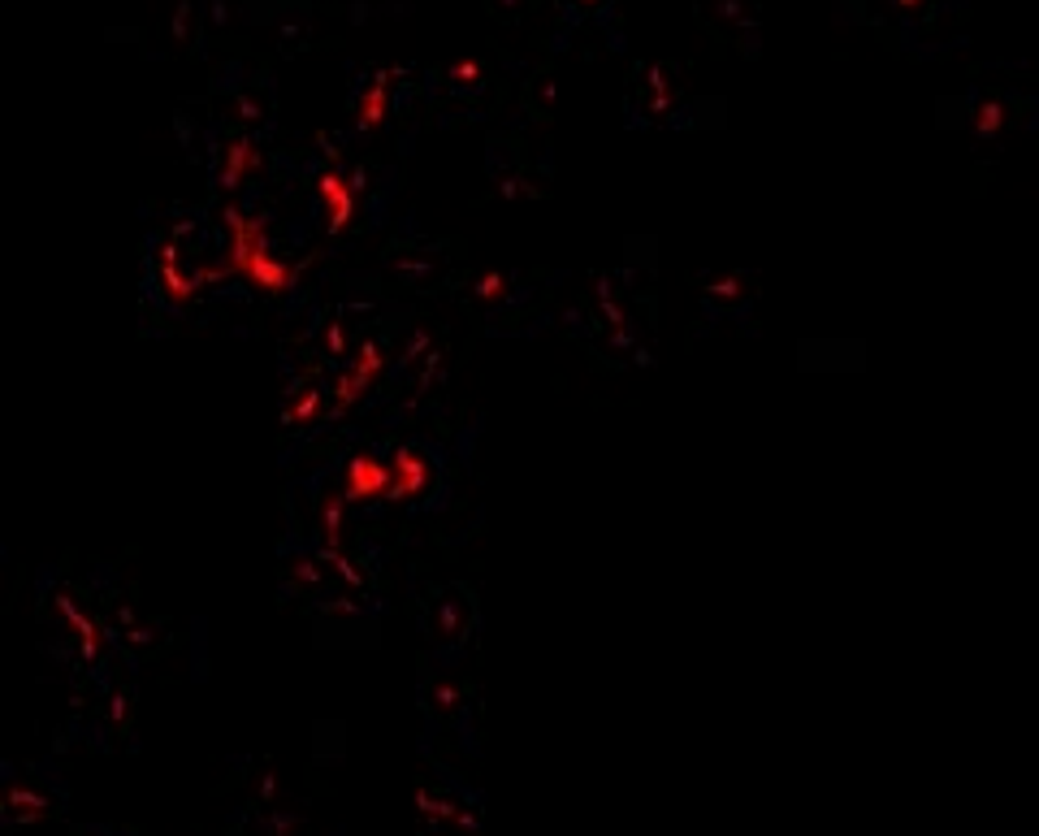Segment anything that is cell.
<instances>
[{"label": "cell", "mask_w": 1039, "mask_h": 836, "mask_svg": "<svg viewBox=\"0 0 1039 836\" xmlns=\"http://www.w3.org/2000/svg\"><path fill=\"white\" fill-rule=\"evenodd\" d=\"M226 269L243 273L260 291H286L295 282V269L265 252V226L243 213H230V265Z\"/></svg>", "instance_id": "obj_1"}, {"label": "cell", "mask_w": 1039, "mask_h": 836, "mask_svg": "<svg viewBox=\"0 0 1039 836\" xmlns=\"http://www.w3.org/2000/svg\"><path fill=\"white\" fill-rule=\"evenodd\" d=\"M394 486V473L390 464H381L377 455H355L347 464V499L351 503H368V499H381V494H390Z\"/></svg>", "instance_id": "obj_2"}, {"label": "cell", "mask_w": 1039, "mask_h": 836, "mask_svg": "<svg viewBox=\"0 0 1039 836\" xmlns=\"http://www.w3.org/2000/svg\"><path fill=\"white\" fill-rule=\"evenodd\" d=\"M390 473H394V486H390V499H412V494H420L425 490V481H429V464H425V455L420 451H399L390 460Z\"/></svg>", "instance_id": "obj_3"}, {"label": "cell", "mask_w": 1039, "mask_h": 836, "mask_svg": "<svg viewBox=\"0 0 1039 836\" xmlns=\"http://www.w3.org/2000/svg\"><path fill=\"white\" fill-rule=\"evenodd\" d=\"M317 195L325 200V208H330V226H334V230H338V226H347V217L355 213V200H351V187L334 174V169H330V174H321V178H317Z\"/></svg>", "instance_id": "obj_4"}, {"label": "cell", "mask_w": 1039, "mask_h": 836, "mask_svg": "<svg viewBox=\"0 0 1039 836\" xmlns=\"http://www.w3.org/2000/svg\"><path fill=\"white\" fill-rule=\"evenodd\" d=\"M377 364H381V360H377V347H364L360 360H355V369L343 377V382H338V408H347L351 399H360V390H364L368 377L377 373Z\"/></svg>", "instance_id": "obj_5"}, {"label": "cell", "mask_w": 1039, "mask_h": 836, "mask_svg": "<svg viewBox=\"0 0 1039 836\" xmlns=\"http://www.w3.org/2000/svg\"><path fill=\"white\" fill-rule=\"evenodd\" d=\"M386 83H390V74H377L373 87L360 96V113H355V122H360V126H377L381 117H386Z\"/></svg>", "instance_id": "obj_6"}, {"label": "cell", "mask_w": 1039, "mask_h": 836, "mask_svg": "<svg viewBox=\"0 0 1039 836\" xmlns=\"http://www.w3.org/2000/svg\"><path fill=\"white\" fill-rule=\"evenodd\" d=\"M256 165V148L252 143H239V148L230 152V165H226V182H239V174L243 169H252Z\"/></svg>", "instance_id": "obj_7"}, {"label": "cell", "mask_w": 1039, "mask_h": 836, "mask_svg": "<svg viewBox=\"0 0 1039 836\" xmlns=\"http://www.w3.org/2000/svg\"><path fill=\"white\" fill-rule=\"evenodd\" d=\"M325 538L338 542V529H343V503H325Z\"/></svg>", "instance_id": "obj_8"}]
</instances>
